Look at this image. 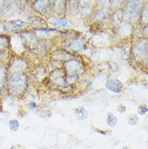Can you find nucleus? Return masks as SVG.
Listing matches in <instances>:
<instances>
[{"label": "nucleus", "mask_w": 148, "mask_h": 149, "mask_svg": "<svg viewBox=\"0 0 148 149\" xmlns=\"http://www.w3.org/2000/svg\"><path fill=\"white\" fill-rule=\"evenodd\" d=\"M147 105L146 104H140V105L138 107V114H140V115H144V114H146V113H147Z\"/></svg>", "instance_id": "nucleus-26"}, {"label": "nucleus", "mask_w": 148, "mask_h": 149, "mask_svg": "<svg viewBox=\"0 0 148 149\" xmlns=\"http://www.w3.org/2000/svg\"><path fill=\"white\" fill-rule=\"evenodd\" d=\"M11 51L8 50H0V65L8 63V59L11 56Z\"/></svg>", "instance_id": "nucleus-22"}, {"label": "nucleus", "mask_w": 148, "mask_h": 149, "mask_svg": "<svg viewBox=\"0 0 148 149\" xmlns=\"http://www.w3.org/2000/svg\"><path fill=\"white\" fill-rule=\"evenodd\" d=\"M96 131V132H98V133H99V134H106V133H107V132H106V131H103V130H97V129H96V130H95Z\"/></svg>", "instance_id": "nucleus-33"}, {"label": "nucleus", "mask_w": 148, "mask_h": 149, "mask_svg": "<svg viewBox=\"0 0 148 149\" xmlns=\"http://www.w3.org/2000/svg\"><path fill=\"white\" fill-rule=\"evenodd\" d=\"M19 7V5L18 0H5L3 8L0 17L10 18L13 16L18 11Z\"/></svg>", "instance_id": "nucleus-12"}, {"label": "nucleus", "mask_w": 148, "mask_h": 149, "mask_svg": "<svg viewBox=\"0 0 148 149\" xmlns=\"http://www.w3.org/2000/svg\"><path fill=\"white\" fill-rule=\"evenodd\" d=\"M78 1H80V0H78Z\"/></svg>", "instance_id": "nucleus-35"}, {"label": "nucleus", "mask_w": 148, "mask_h": 149, "mask_svg": "<svg viewBox=\"0 0 148 149\" xmlns=\"http://www.w3.org/2000/svg\"><path fill=\"white\" fill-rule=\"evenodd\" d=\"M28 27V23L21 19H10L5 21V29L8 35L19 33Z\"/></svg>", "instance_id": "nucleus-9"}, {"label": "nucleus", "mask_w": 148, "mask_h": 149, "mask_svg": "<svg viewBox=\"0 0 148 149\" xmlns=\"http://www.w3.org/2000/svg\"><path fill=\"white\" fill-rule=\"evenodd\" d=\"M66 74H76L81 77L88 70L87 63L81 55H73L62 65Z\"/></svg>", "instance_id": "nucleus-6"}, {"label": "nucleus", "mask_w": 148, "mask_h": 149, "mask_svg": "<svg viewBox=\"0 0 148 149\" xmlns=\"http://www.w3.org/2000/svg\"><path fill=\"white\" fill-rule=\"evenodd\" d=\"M32 64L33 63L28 59V58L25 54L17 55L11 54L7 63L8 74L15 72L28 73Z\"/></svg>", "instance_id": "nucleus-5"}, {"label": "nucleus", "mask_w": 148, "mask_h": 149, "mask_svg": "<svg viewBox=\"0 0 148 149\" xmlns=\"http://www.w3.org/2000/svg\"><path fill=\"white\" fill-rule=\"evenodd\" d=\"M96 4H97L98 6H100V7L104 6V5L108 3V0H96Z\"/></svg>", "instance_id": "nucleus-28"}, {"label": "nucleus", "mask_w": 148, "mask_h": 149, "mask_svg": "<svg viewBox=\"0 0 148 149\" xmlns=\"http://www.w3.org/2000/svg\"><path fill=\"white\" fill-rule=\"evenodd\" d=\"M28 106H29L31 109H37V104L34 101H31L29 103H28Z\"/></svg>", "instance_id": "nucleus-31"}, {"label": "nucleus", "mask_w": 148, "mask_h": 149, "mask_svg": "<svg viewBox=\"0 0 148 149\" xmlns=\"http://www.w3.org/2000/svg\"><path fill=\"white\" fill-rule=\"evenodd\" d=\"M28 25L31 26L34 29H40V28H45L47 27V22L42 17L38 15H35L33 17H31L28 19Z\"/></svg>", "instance_id": "nucleus-18"}, {"label": "nucleus", "mask_w": 148, "mask_h": 149, "mask_svg": "<svg viewBox=\"0 0 148 149\" xmlns=\"http://www.w3.org/2000/svg\"><path fill=\"white\" fill-rule=\"evenodd\" d=\"M105 88L111 93L119 94L124 89V85L122 81L117 78H115L113 76H109L106 79Z\"/></svg>", "instance_id": "nucleus-14"}, {"label": "nucleus", "mask_w": 148, "mask_h": 149, "mask_svg": "<svg viewBox=\"0 0 148 149\" xmlns=\"http://www.w3.org/2000/svg\"><path fill=\"white\" fill-rule=\"evenodd\" d=\"M117 110L120 113H125L126 111V107L124 105V104H120L118 106V108H117Z\"/></svg>", "instance_id": "nucleus-30"}, {"label": "nucleus", "mask_w": 148, "mask_h": 149, "mask_svg": "<svg viewBox=\"0 0 148 149\" xmlns=\"http://www.w3.org/2000/svg\"><path fill=\"white\" fill-rule=\"evenodd\" d=\"M49 71V69L47 67V64L44 63L37 62L32 64L28 71L31 83L37 86L45 85Z\"/></svg>", "instance_id": "nucleus-7"}, {"label": "nucleus", "mask_w": 148, "mask_h": 149, "mask_svg": "<svg viewBox=\"0 0 148 149\" xmlns=\"http://www.w3.org/2000/svg\"><path fill=\"white\" fill-rule=\"evenodd\" d=\"M74 112H75V114L77 116L79 120H80V121H84L88 117V111L84 107H79V108L75 109Z\"/></svg>", "instance_id": "nucleus-21"}, {"label": "nucleus", "mask_w": 148, "mask_h": 149, "mask_svg": "<svg viewBox=\"0 0 148 149\" xmlns=\"http://www.w3.org/2000/svg\"><path fill=\"white\" fill-rule=\"evenodd\" d=\"M4 3H5V0H0V15H1L2 11H3V8Z\"/></svg>", "instance_id": "nucleus-32"}, {"label": "nucleus", "mask_w": 148, "mask_h": 149, "mask_svg": "<svg viewBox=\"0 0 148 149\" xmlns=\"http://www.w3.org/2000/svg\"><path fill=\"white\" fill-rule=\"evenodd\" d=\"M124 2L125 0H108V3L109 4L110 9L112 10L121 8V6L124 3Z\"/></svg>", "instance_id": "nucleus-23"}, {"label": "nucleus", "mask_w": 148, "mask_h": 149, "mask_svg": "<svg viewBox=\"0 0 148 149\" xmlns=\"http://www.w3.org/2000/svg\"><path fill=\"white\" fill-rule=\"evenodd\" d=\"M147 0H126L124 5V14L130 20L137 21L139 19V15L142 8L146 5Z\"/></svg>", "instance_id": "nucleus-8"}, {"label": "nucleus", "mask_w": 148, "mask_h": 149, "mask_svg": "<svg viewBox=\"0 0 148 149\" xmlns=\"http://www.w3.org/2000/svg\"><path fill=\"white\" fill-rule=\"evenodd\" d=\"M0 50L10 51V35H0Z\"/></svg>", "instance_id": "nucleus-20"}, {"label": "nucleus", "mask_w": 148, "mask_h": 149, "mask_svg": "<svg viewBox=\"0 0 148 149\" xmlns=\"http://www.w3.org/2000/svg\"><path fill=\"white\" fill-rule=\"evenodd\" d=\"M45 85L51 89L63 94L74 93V88L70 87L66 82V73L63 67L53 68L49 71Z\"/></svg>", "instance_id": "nucleus-3"}, {"label": "nucleus", "mask_w": 148, "mask_h": 149, "mask_svg": "<svg viewBox=\"0 0 148 149\" xmlns=\"http://www.w3.org/2000/svg\"><path fill=\"white\" fill-rule=\"evenodd\" d=\"M124 17H125V14L122 8L113 10L112 14L109 15V24L113 29H117L119 26L122 25Z\"/></svg>", "instance_id": "nucleus-15"}, {"label": "nucleus", "mask_w": 148, "mask_h": 149, "mask_svg": "<svg viewBox=\"0 0 148 149\" xmlns=\"http://www.w3.org/2000/svg\"><path fill=\"white\" fill-rule=\"evenodd\" d=\"M8 77V71L7 63L0 65V98L3 97L4 95H7L6 86Z\"/></svg>", "instance_id": "nucleus-16"}, {"label": "nucleus", "mask_w": 148, "mask_h": 149, "mask_svg": "<svg viewBox=\"0 0 148 149\" xmlns=\"http://www.w3.org/2000/svg\"><path fill=\"white\" fill-rule=\"evenodd\" d=\"M28 2H30L29 0H18L19 5L20 7H24L25 5L28 4Z\"/></svg>", "instance_id": "nucleus-29"}, {"label": "nucleus", "mask_w": 148, "mask_h": 149, "mask_svg": "<svg viewBox=\"0 0 148 149\" xmlns=\"http://www.w3.org/2000/svg\"><path fill=\"white\" fill-rule=\"evenodd\" d=\"M73 55H74V54H72L71 53L68 52L67 50L59 46V47H56V48L51 49V51L49 53V58L54 60L56 62L63 64L65 61L69 59Z\"/></svg>", "instance_id": "nucleus-11"}, {"label": "nucleus", "mask_w": 148, "mask_h": 149, "mask_svg": "<svg viewBox=\"0 0 148 149\" xmlns=\"http://www.w3.org/2000/svg\"><path fill=\"white\" fill-rule=\"evenodd\" d=\"M60 46L72 54L81 55L88 48V41L81 34H74L63 38Z\"/></svg>", "instance_id": "nucleus-4"}, {"label": "nucleus", "mask_w": 148, "mask_h": 149, "mask_svg": "<svg viewBox=\"0 0 148 149\" xmlns=\"http://www.w3.org/2000/svg\"><path fill=\"white\" fill-rule=\"evenodd\" d=\"M5 21L6 20H4V19L3 20L0 19V35L8 34L7 33V31H6V29H5Z\"/></svg>", "instance_id": "nucleus-27"}, {"label": "nucleus", "mask_w": 148, "mask_h": 149, "mask_svg": "<svg viewBox=\"0 0 148 149\" xmlns=\"http://www.w3.org/2000/svg\"><path fill=\"white\" fill-rule=\"evenodd\" d=\"M50 24L54 27L56 29H67L70 27V24L67 19L62 17H54L49 20Z\"/></svg>", "instance_id": "nucleus-19"}, {"label": "nucleus", "mask_w": 148, "mask_h": 149, "mask_svg": "<svg viewBox=\"0 0 148 149\" xmlns=\"http://www.w3.org/2000/svg\"><path fill=\"white\" fill-rule=\"evenodd\" d=\"M33 8L38 14L44 15L52 10V0H35L32 2Z\"/></svg>", "instance_id": "nucleus-13"}, {"label": "nucleus", "mask_w": 148, "mask_h": 149, "mask_svg": "<svg viewBox=\"0 0 148 149\" xmlns=\"http://www.w3.org/2000/svg\"><path fill=\"white\" fill-rule=\"evenodd\" d=\"M31 84L28 73H10L8 74L6 86L7 95L15 99H22L28 93Z\"/></svg>", "instance_id": "nucleus-1"}, {"label": "nucleus", "mask_w": 148, "mask_h": 149, "mask_svg": "<svg viewBox=\"0 0 148 149\" xmlns=\"http://www.w3.org/2000/svg\"><path fill=\"white\" fill-rule=\"evenodd\" d=\"M129 59L133 66L140 68H147L148 39L141 36L134 39L130 47Z\"/></svg>", "instance_id": "nucleus-2"}, {"label": "nucleus", "mask_w": 148, "mask_h": 149, "mask_svg": "<svg viewBox=\"0 0 148 149\" xmlns=\"http://www.w3.org/2000/svg\"><path fill=\"white\" fill-rule=\"evenodd\" d=\"M8 125H9V128L11 131L13 132H16L19 128V123L17 119H11L8 122Z\"/></svg>", "instance_id": "nucleus-25"}, {"label": "nucleus", "mask_w": 148, "mask_h": 149, "mask_svg": "<svg viewBox=\"0 0 148 149\" xmlns=\"http://www.w3.org/2000/svg\"><path fill=\"white\" fill-rule=\"evenodd\" d=\"M117 118L112 113H109L107 116V124L109 126V127H113L117 125Z\"/></svg>", "instance_id": "nucleus-24"}, {"label": "nucleus", "mask_w": 148, "mask_h": 149, "mask_svg": "<svg viewBox=\"0 0 148 149\" xmlns=\"http://www.w3.org/2000/svg\"><path fill=\"white\" fill-rule=\"evenodd\" d=\"M68 0H52V10L58 14L62 15L67 10V5Z\"/></svg>", "instance_id": "nucleus-17"}, {"label": "nucleus", "mask_w": 148, "mask_h": 149, "mask_svg": "<svg viewBox=\"0 0 148 149\" xmlns=\"http://www.w3.org/2000/svg\"><path fill=\"white\" fill-rule=\"evenodd\" d=\"M33 31L34 32V33L36 34V36L39 40L47 41H51L52 39L55 38L58 34L61 33V32L58 29H49L47 27L40 28V29H34Z\"/></svg>", "instance_id": "nucleus-10"}, {"label": "nucleus", "mask_w": 148, "mask_h": 149, "mask_svg": "<svg viewBox=\"0 0 148 149\" xmlns=\"http://www.w3.org/2000/svg\"><path fill=\"white\" fill-rule=\"evenodd\" d=\"M29 1H30V3H32L33 1H35V0H29Z\"/></svg>", "instance_id": "nucleus-34"}]
</instances>
